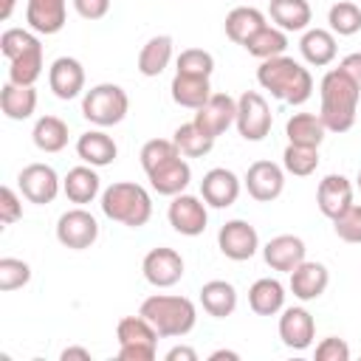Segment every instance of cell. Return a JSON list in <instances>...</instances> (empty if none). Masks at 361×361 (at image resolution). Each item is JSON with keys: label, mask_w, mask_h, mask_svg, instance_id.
I'll return each mask as SVG.
<instances>
[{"label": "cell", "mask_w": 361, "mask_h": 361, "mask_svg": "<svg viewBox=\"0 0 361 361\" xmlns=\"http://www.w3.org/2000/svg\"><path fill=\"white\" fill-rule=\"evenodd\" d=\"M319 116L324 121V127L330 133H347L353 130L355 118H358V99H361V87L341 71L333 68L322 76L319 82Z\"/></svg>", "instance_id": "6da1fadb"}, {"label": "cell", "mask_w": 361, "mask_h": 361, "mask_svg": "<svg viewBox=\"0 0 361 361\" xmlns=\"http://www.w3.org/2000/svg\"><path fill=\"white\" fill-rule=\"evenodd\" d=\"M257 82L262 90H268L274 99L288 104H305L313 96V76L305 65H299L290 56H271L262 59L257 68Z\"/></svg>", "instance_id": "7a4b0ae2"}, {"label": "cell", "mask_w": 361, "mask_h": 361, "mask_svg": "<svg viewBox=\"0 0 361 361\" xmlns=\"http://www.w3.org/2000/svg\"><path fill=\"white\" fill-rule=\"evenodd\" d=\"M161 338H180L195 330L197 324V307L186 296H172V293H152L141 302L138 310Z\"/></svg>", "instance_id": "3957f363"}, {"label": "cell", "mask_w": 361, "mask_h": 361, "mask_svg": "<svg viewBox=\"0 0 361 361\" xmlns=\"http://www.w3.org/2000/svg\"><path fill=\"white\" fill-rule=\"evenodd\" d=\"M102 212L113 223H121L127 228H141L152 217V197L141 183L118 180L102 192Z\"/></svg>", "instance_id": "277c9868"}, {"label": "cell", "mask_w": 361, "mask_h": 361, "mask_svg": "<svg viewBox=\"0 0 361 361\" xmlns=\"http://www.w3.org/2000/svg\"><path fill=\"white\" fill-rule=\"evenodd\" d=\"M127 113H130V96L121 85L102 82V85H93L90 90H85V96H82V116L102 130L121 124L127 118Z\"/></svg>", "instance_id": "5b68a950"}, {"label": "cell", "mask_w": 361, "mask_h": 361, "mask_svg": "<svg viewBox=\"0 0 361 361\" xmlns=\"http://www.w3.org/2000/svg\"><path fill=\"white\" fill-rule=\"evenodd\" d=\"M234 124H237V133L245 141H262L271 133V124H274V116H271V107H268L265 96L257 93V90H245L237 99V121Z\"/></svg>", "instance_id": "8992f818"}, {"label": "cell", "mask_w": 361, "mask_h": 361, "mask_svg": "<svg viewBox=\"0 0 361 361\" xmlns=\"http://www.w3.org/2000/svg\"><path fill=\"white\" fill-rule=\"evenodd\" d=\"M56 240L71 251H85L99 240V223L82 206L68 209L56 220Z\"/></svg>", "instance_id": "52a82bcc"}, {"label": "cell", "mask_w": 361, "mask_h": 361, "mask_svg": "<svg viewBox=\"0 0 361 361\" xmlns=\"http://www.w3.org/2000/svg\"><path fill=\"white\" fill-rule=\"evenodd\" d=\"M17 186L23 192V197L28 203H37V206H45V203H54L59 189H62V180L56 175V169L51 164H28L20 169L17 175Z\"/></svg>", "instance_id": "ba28073f"}, {"label": "cell", "mask_w": 361, "mask_h": 361, "mask_svg": "<svg viewBox=\"0 0 361 361\" xmlns=\"http://www.w3.org/2000/svg\"><path fill=\"white\" fill-rule=\"evenodd\" d=\"M217 248L226 259L245 262L259 251V234L248 220H228L217 231Z\"/></svg>", "instance_id": "9c48e42d"}, {"label": "cell", "mask_w": 361, "mask_h": 361, "mask_svg": "<svg viewBox=\"0 0 361 361\" xmlns=\"http://www.w3.org/2000/svg\"><path fill=\"white\" fill-rule=\"evenodd\" d=\"M166 217H169V226L183 234V237H197L206 231V223H209V212H206V200L197 197V195H175L169 209H166Z\"/></svg>", "instance_id": "30bf717a"}, {"label": "cell", "mask_w": 361, "mask_h": 361, "mask_svg": "<svg viewBox=\"0 0 361 361\" xmlns=\"http://www.w3.org/2000/svg\"><path fill=\"white\" fill-rule=\"evenodd\" d=\"M141 271H144V279L152 288H172L183 276V257L175 248L158 245V248H149L144 254Z\"/></svg>", "instance_id": "8fae6325"}, {"label": "cell", "mask_w": 361, "mask_h": 361, "mask_svg": "<svg viewBox=\"0 0 361 361\" xmlns=\"http://www.w3.org/2000/svg\"><path fill=\"white\" fill-rule=\"evenodd\" d=\"M243 186L248 189V195L259 203H271L285 192V166L274 164V161H254L245 169Z\"/></svg>", "instance_id": "7c38bea8"}, {"label": "cell", "mask_w": 361, "mask_h": 361, "mask_svg": "<svg viewBox=\"0 0 361 361\" xmlns=\"http://www.w3.org/2000/svg\"><path fill=\"white\" fill-rule=\"evenodd\" d=\"M234 121H237V102L228 93H212L209 102L195 110V124L212 138L223 135Z\"/></svg>", "instance_id": "4fadbf2b"}, {"label": "cell", "mask_w": 361, "mask_h": 361, "mask_svg": "<svg viewBox=\"0 0 361 361\" xmlns=\"http://www.w3.org/2000/svg\"><path fill=\"white\" fill-rule=\"evenodd\" d=\"M240 189H243L240 178L231 169H226V166L209 169L203 175V180H200V197L212 209H228V206H234L237 197H240Z\"/></svg>", "instance_id": "5bb4252c"}, {"label": "cell", "mask_w": 361, "mask_h": 361, "mask_svg": "<svg viewBox=\"0 0 361 361\" xmlns=\"http://www.w3.org/2000/svg\"><path fill=\"white\" fill-rule=\"evenodd\" d=\"M279 338L285 347L290 350H307L316 338V322L310 316L307 307H282V316H279Z\"/></svg>", "instance_id": "9a60e30c"}, {"label": "cell", "mask_w": 361, "mask_h": 361, "mask_svg": "<svg viewBox=\"0 0 361 361\" xmlns=\"http://www.w3.org/2000/svg\"><path fill=\"white\" fill-rule=\"evenodd\" d=\"M305 240L296 234H276L262 245V259L271 271H285L290 274L299 262H305Z\"/></svg>", "instance_id": "2e32d148"}, {"label": "cell", "mask_w": 361, "mask_h": 361, "mask_svg": "<svg viewBox=\"0 0 361 361\" xmlns=\"http://www.w3.org/2000/svg\"><path fill=\"white\" fill-rule=\"evenodd\" d=\"M147 180H149L152 192H158L164 197H175L180 192H186V186L192 180V166L183 161V155H175V158L158 164L155 169H149Z\"/></svg>", "instance_id": "e0dca14e"}, {"label": "cell", "mask_w": 361, "mask_h": 361, "mask_svg": "<svg viewBox=\"0 0 361 361\" xmlns=\"http://www.w3.org/2000/svg\"><path fill=\"white\" fill-rule=\"evenodd\" d=\"M48 85H51L56 99H62V102L76 99L85 90V68H82V62L73 59V56L54 59L51 68H48Z\"/></svg>", "instance_id": "ac0fdd59"}, {"label": "cell", "mask_w": 361, "mask_h": 361, "mask_svg": "<svg viewBox=\"0 0 361 361\" xmlns=\"http://www.w3.org/2000/svg\"><path fill=\"white\" fill-rule=\"evenodd\" d=\"M327 285H330V271H327L322 262H310V259L299 262V265L290 271V282H288L290 293H293L299 302H313V299H319V296L327 290Z\"/></svg>", "instance_id": "d6986e66"}, {"label": "cell", "mask_w": 361, "mask_h": 361, "mask_svg": "<svg viewBox=\"0 0 361 361\" xmlns=\"http://www.w3.org/2000/svg\"><path fill=\"white\" fill-rule=\"evenodd\" d=\"M68 17V0H25V23L37 34H59Z\"/></svg>", "instance_id": "ffe728a7"}, {"label": "cell", "mask_w": 361, "mask_h": 361, "mask_svg": "<svg viewBox=\"0 0 361 361\" xmlns=\"http://www.w3.org/2000/svg\"><path fill=\"white\" fill-rule=\"evenodd\" d=\"M353 203V183L344 178V175H324L319 180V189H316V206L324 217H336L341 214L347 206Z\"/></svg>", "instance_id": "44dd1931"}, {"label": "cell", "mask_w": 361, "mask_h": 361, "mask_svg": "<svg viewBox=\"0 0 361 361\" xmlns=\"http://www.w3.org/2000/svg\"><path fill=\"white\" fill-rule=\"evenodd\" d=\"M76 155L82 158V164H90V166H110L118 155V147L113 141V135H107L102 127L99 130H87L76 138Z\"/></svg>", "instance_id": "7402d4cb"}, {"label": "cell", "mask_w": 361, "mask_h": 361, "mask_svg": "<svg viewBox=\"0 0 361 361\" xmlns=\"http://www.w3.org/2000/svg\"><path fill=\"white\" fill-rule=\"evenodd\" d=\"M62 192H65V197L71 203H79V206L93 203L99 197V192H102V178H99L96 166L82 164V166L68 169V175L62 178Z\"/></svg>", "instance_id": "603a6c76"}, {"label": "cell", "mask_w": 361, "mask_h": 361, "mask_svg": "<svg viewBox=\"0 0 361 361\" xmlns=\"http://www.w3.org/2000/svg\"><path fill=\"white\" fill-rule=\"evenodd\" d=\"M212 76H192V73H175L172 76V85H169V93H172V102L180 104V107H189V110H197L209 102L212 96Z\"/></svg>", "instance_id": "cb8c5ba5"}, {"label": "cell", "mask_w": 361, "mask_h": 361, "mask_svg": "<svg viewBox=\"0 0 361 361\" xmlns=\"http://www.w3.org/2000/svg\"><path fill=\"white\" fill-rule=\"evenodd\" d=\"M0 110L6 118L11 121H25L34 116L37 110V90L34 85H17V82H6L0 90Z\"/></svg>", "instance_id": "d4e9b609"}, {"label": "cell", "mask_w": 361, "mask_h": 361, "mask_svg": "<svg viewBox=\"0 0 361 361\" xmlns=\"http://www.w3.org/2000/svg\"><path fill=\"white\" fill-rule=\"evenodd\" d=\"M248 307L257 316H276L285 307V285L274 276H262L248 288Z\"/></svg>", "instance_id": "484cf974"}, {"label": "cell", "mask_w": 361, "mask_h": 361, "mask_svg": "<svg viewBox=\"0 0 361 361\" xmlns=\"http://www.w3.org/2000/svg\"><path fill=\"white\" fill-rule=\"evenodd\" d=\"M299 51L305 56L307 65L313 68H324L336 59V34L330 28H307L299 39Z\"/></svg>", "instance_id": "4316f807"}, {"label": "cell", "mask_w": 361, "mask_h": 361, "mask_svg": "<svg viewBox=\"0 0 361 361\" xmlns=\"http://www.w3.org/2000/svg\"><path fill=\"white\" fill-rule=\"evenodd\" d=\"M268 17L282 31H307L313 11L307 0H268Z\"/></svg>", "instance_id": "83f0119b"}, {"label": "cell", "mask_w": 361, "mask_h": 361, "mask_svg": "<svg viewBox=\"0 0 361 361\" xmlns=\"http://www.w3.org/2000/svg\"><path fill=\"white\" fill-rule=\"evenodd\" d=\"M172 37L169 34H158V37H149L144 42V48L138 51V71L141 76H161L169 62H172Z\"/></svg>", "instance_id": "f1b7e54d"}, {"label": "cell", "mask_w": 361, "mask_h": 361, "mask_svg": "<svg viewBox=\"0 0 361 361\" xmlns=\"http://www.w3.org/2000/svg\"><path fill=\"white\" fill-rule=\"evenodd\" d=\"M324 133L327 127L319 113H293L285 124L288 144H299V147H322Z\"/></svg>", "instance_id": "f546056e"}, {"label": "cell", "mask_w": 361, "mask_h": 361, "mask_svg": "<svg viewBox=\"0 0 361 361\" xmlns=\"http://www.w3.org/2000/svg\"><path fill=\"white\" fill-rule=\"evenodd\" d=\"M200 305L209 316L226 319L237 310V288L226 279H212L200 288Z\"/></svg>", "instance_id": "4dcf8cb0"}, {"label": "cell", "mask_w": 361, "mask_h": 361, "mask_svg": "<svg viewBox=\"0 0 361 361\" xmlns=\"http://www.w3.org/2000/svg\"><path fill=\"white\" fill-rule=\"evenodd\" d=\"M68 124L59 116H39L31 130V141L39 152H62L68 147Z\"/></svg>", "instance_id": "1f68e13d"}, {"label": "cell", "mask_w": 361, "mask_h": 361, "mask_svg": "<svg viewBox=\"0 0 361 361\" xmlns=\"http://www.w3.org/2000/svg\"><path fill=\"white\" fill-rule=\"evenodd\" d=\"M262 25H265V14L259 8H254V6H237V8H231L226 14V23H223L226 37L231 42H237V45H245V39L254 31H259Z\"/></svg>", "instance_id": "d6a6232c"}, {"label": "cell", "mask_w": 361, "mask_h": 361, "mask_svg": "<svg viewBox=\"0 0 361 361\" xmlns=\"http://www.w3.org/2000/svg\"><path fill=\"white\" fill-rule=\"evenodd\" d=\"M243 48H245L251 56H257L259 62H262V59H271V56H282L285 48H288V31H282V28L265 23L259 31H254V34L245 39Z\"/></svg>", "instance_id": "836d02e7"}, {"label": "cell", "mask_w": 361, "mask_h": 361, "mask_svg": "<svg viewBox=\"0 0 361 361\" xmlns=\"http://www.w3.org/2000/svg\"><path fill=\"white\" fill-rule=\"evenodd\" d=\"M116 338L118 347H155L158 344V330L138 313V316H124L116 324Z\"/></svg>", "instance_id": "e575fe53"}, {"label": "cell", "mask_w": 361, "mask_h": 361, "mask_svg": "<svg viewBox=\"0 0 361 361\" xmlns=\"http://www.w3.org/2000/svg\"><path fill=\"white\" fill-rule=\"evenodd\" d=\"M42 42L37 39L31 48H25L20 56L8 59V82H17V85H34L39 76H42Z\"/></svg>", "instance_id": "d590c367"}, {"label": "cell", "mask_w": 361, "mask_h": 361, "mask_svg": "<svg viewBox=\"0 0 361 361\" xmlns=\"http://www.w3.org/2000/svg\"><path fill=\"white\" fill-rule=\"evenodd\" d=\"M172 141H175V147L180 149L183 158H203V155L212 152V147H214L217 138L206 135L195 121H186V124H180V127L175 130Z\"/></svg>", "instance_id": "8d00e7d4"}, {"label": "cell", "mask_w": 361, "mask_h": 361, "mask_svg": "<svg viewBox=\"0 0 361 361\" xmlns=\"http://www.w3.org/2000/svg\"><path fill=\"white\" fill-rule=\"evenodd\" d=\"M327 23H330V31L338 34V37H353L361 31V8L353 3V0H338L330 6L327 11Z\"/></svg>", "instance_id": "74e56055"}, {"label": "cell", "mask_w": 361, "mask_h": 361, "mask_svg": "<svg viewBox=\"0 0 361 361\" xmlns=\"http://www.w3.org/2000/svg\"><path fill=\"white\" fill-rule=\"evenodd\" d=\"M282 166L285 172L296 175V178H307L316 172L319 166V147H299V144H288L282 152Z\"/></svg>", "instance_id": "f35d334b"}, {"label": "cell", "mask_w": 361, "mask_h": 361, "mask_svg": "<svg viewBox=\"0 0 361 361\" xmlns=\"http://www.w3.org/2000/svg\"><path fill=\"white\" fill-rule=\"evenodd\" d=\"M175 73H192V76H212L214 73V56L203 48H186L175 59Z\"/></svg>", "instance_id": "ab89813d"}, {"label": "cell", "mask_w": 361, "mask_h": 361, "mask_svg": "<svg viewBox=\"0 0 361 361\" xmlns=\"http://www.w3.org/2000/svg\"><path fill=\"white\" fill-rule=\"evenodd\" d=\"M28 282H31V265L25 259H17V257H3L0 259V290L3 293L17 290Z\"/></svg>", "instance_id": "60d3db41"}, {"label": "cell", "mask_w": 361, "mask_h": 361, "mask_svg": "<svg viewBox=\"0 0 361 361\" xmlns=\"http://www.w3.org/2000/svg\"><path fill=\"white\" fill-rule=\"evenodd\" d=\"M175 155H180V149L175 147V141L172 138H149L144 147H141V169L144 172H149V169H155L158 164H164V161H169V158H175Z\"/></svg>", "instance_id": "b9f144b4"}, {"label": "cell", "mask_w": 361, "mask_h": 361, "mask_svg": "<svg viewBox=\"0 0 361 361\" xmlns=\"http://www.w3.org/2000/svg\"><path fill=\"white\" fill-rule=\"evenodd\" d=\"M333 231L344 243H361V206L350 203L341 214L333 217Z\"/></svg>", "instance_id": "7bdbcfd3"}, {"label": "cell", "mask_w": 361, "mask_h": 361, "mask_svg": "<svg viewBox=\"0 0 361 361\" xmlns=\"http://www.w3.org/2000/svg\"><path fill=\"white\" fill-rule=\"evenodd\" d=\"M37 39H39L37 31H28V28H6L3 37H0V51H3L6 59H14L25 48H31Z\"/></svg>", "instance_id": "ee69618b"}, {"label": "cell", "mask_w": 361, "mask_h": 361, "mask_svg": "<svg viewBox=\"0 0 361 361\" xmlns=\"http://www.w3.org/2000/svg\"><path fill=\"white\" fill-rule=\"evenodd\" d=\"M316 361H350V344L338 336H327L316 344Z\"/></svg>", "instance_id": "f6af8a7d"}, {"label": "cell", "mask_w": 361, "mask_h": 361, "mask_svg": "<svg viewBox=\"0 0 361 361\" xmlns=\"http://www.w3.org/2000/svg\"><path fill=\"white\" fill-rule=\"evenodd\" d=\"M20 217H23V200H20V195L11 186H3L0 189V223L3 226H11Z\"/></svg>", "instance_id": "bcb514c9"}, {"label": "cell", "mask_w": 361, "mask_h": 361, "mask_svg": "<svg viewBox=\"0 0 361 361\" xmlns=\"http://www.w3.org/2000/svg\"><path fill=\"white\" fill-rule=\"evenodd\" d=\"M73 8L85 20H102L110 11V0H73Z\"/></svg>", "instance_id": "7dc6e473"}, {"label": "cell", "mask_w": 361, "mask_h": 361, "mask_svg": "<svg viewBox=\"0 0 361 361\" xmlns=\"http://www.w3.org/2000/svg\"><path fill=\"white\" fill-rule=\"evenodd\" d=\"M338 68L361 87V51H353V54H347L341 62H338Z\"/></svg>", "instance_id": "c3c4849f"}, {"label": "cell", "mask_w": 361, "mask_h": 361, "mask_svg": "<svg viewBox=\"0 0 361 361\" xmlns=\"http://www.w3.org/2000/svg\"><path fill=\"white\" fill-rule=\"evenodd\" d=\"M118 358L121 361H152L155 347H118Z\"/></svg>", "instance_id": "681fc988"}, {"label": "cell", "mask_w": 361, "mask_h": 361, "mask_svg": "<svg viewBox=\"0 0 361 361\" xmlns=\"http://www.w3.org/2000/svg\"><path fill=\"white\" fill-rule=\"evenodd\" d=\"M166 361H197V353L192 350V347H172L169 353H166Z\"/></svg>", "instance_id": "f907efd6"}, {"label": "cell", "mask_w": 361, "mask_h": 361, "mask_svg": "<svg viewBox=\"0 0 361 361\" xmlns=\"http://www.w3.org/2000/svg\"><path fill=\"white\" fill-rule=\"evenodd\" d=\"M62 361H71V358H82V361H90V350H85V347H68V350H62V355H59Z\"/></svg>", "instance_id": "816d5d0a"}, {"label": "cell", "mask_w": 361, "mask_h": 361, "mask_svg": "<svg viewBox=\"0 0 361 361\" xmlns=\"http://www.w3.org/2000/svg\"><path fill=\"white\" fill-rule=\"evenodd\" d=\"M209 358H212V361H220V358H231V361H237L240 353H234V350H214Z\"/></svg>", "instance_id": "f5cc1de1"}, {"label": "cell", "mask_w": 361, "mask_h": 361, "mask_svg": "<svg viewBox=\"0 0 361 361\" xmlns=\"http://www.w3.org/2000/svg\"><path fill=\"white\" fill-rule=\"evenodd\" d=\"M14 6H17V0H0V20H8Z\"/></svg>", "instance_id": "db71d44e"}, {"label": "cell", "mask_w": 361, "mask_h": 361, "mask_svg": "<svg viewBox=\"0 0 361 361\" xmlns=\"http://www.w3.org/2000/svg\"><path fill=\"white\" fill-rule=\"evenodd\" d=\"M355 183H358V189H361V169H358V178H355Z\"/></svg>", "instance_id": "11a10c76"}]
</instances>
